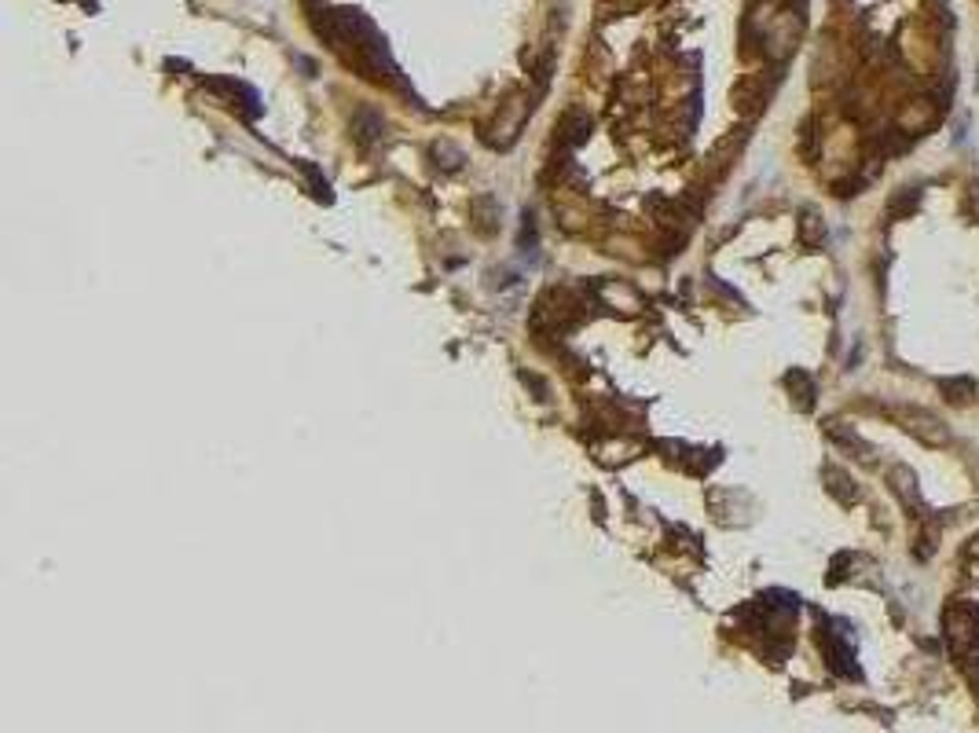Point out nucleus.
Listing matches in <instances>:
<instances>
[{"label":"nucleus","mask_w":979,"mask_h":733,"mask_svg":"<svg viewBox=\"0 0 979 733\" xmlns=\"http://www.w3.org/2000/svg\"><path fill=\"white\" fill-rule=\"evenodd\" d=\"M936 121V107H931L928 100H921V103H910L906 110H903V118H899V125H903V132H913V128H924V125H931Z\"/></svg>","instance_id":"f03ea898"},{"label":"nucleus","mask_w":979,"mask_h":733,"mask_svg":"<svg viewBox=\"0 0 979 733\" xmlns=\"http://www.w3.org/2000/svg\"><path fill=\"white\" fill-rule=\"evenodd\" d=\"M917 206H921V191H917V188H903V191L888 202V213H892V216H906V213H913Z\"/></svg>","instance_id":"39448f33"},{"label":"nucleus","mask_w":979,"mask_h":733,"mask_svg":"<svg viewBox=\"0 0 979 733\" xmlns=\"http://www.w3.org/2000/svg\"><path fill=\"white\" fill-rule=\"evenodd\" d=\"M943 393H947L950 403L965 407V403L975 396V382H972V378H947V382H943Z\"/></svg>","instance_id":"20e7f679"},{"label":"nucleus","mask_w":979,"mask_h":733,"mask_svg":"<svg viewBox=\"0 0 979 733\" xmlns=\"http://www.w3.org/2000/svg\"><path fill=\"white\" fill-rule=\"evenodd\" d=\"M892 488H895V495L906 502V507H917V473L910 466H895L892 470Z\"/></svg>","instance_id":"7ed1b4c3"},{"label":"nucleus","mask_w":979,"mask_h":733,"mask_svg":"<svg viewBox=\"0 0 979 733\" xmlns=\"http://www.w3.org/2000/svg\"><path fill=\"white\" fill-rule=\"evenodd\" d=\"M825 481H832V484H829V488H832V491H836V495H841V502H855V491H851V488H848V484H851V481H848V477H844V473H841V470H829V473H825Z\"/></svg>","instance_id":"423d86ee"},{"label":"nucleus","mask_w":979,"mask_h":733,"mask_svg":"<svg viewBox=\"0 0 979 733\" xmlns=\"http://www.w3.org/2000/svg\"><path fill=\"white\" fill-rule=\"evenodd\" d=\"M968 554H972V558H979V539H972V546H968Z\"/></svg>","instance_id":"0eeeda50"},{"label":"nucleus","mask_w":979,"mask_h":733,"mask_svg":"<svg viewBox=\"0 0 979 733\" xmlns=\"http://www.w3.org/2000/svg\"><path fill=\"white\" fill-rule=\"evenodd\" d=\"M903 422H906V429L921 440V444H931V447H939V444H947L950 440V433H947V426L936 419V415H928V411H903Z\"/></svg>","instance_id":"f257e3e1"}]
</instances>
